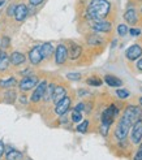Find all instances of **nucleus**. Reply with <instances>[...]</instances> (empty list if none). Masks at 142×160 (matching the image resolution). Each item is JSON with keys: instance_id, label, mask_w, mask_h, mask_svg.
<instances>
[{"instance_id": "obj_1", "label": "nucleus", "mask_w": 142, "mask_h": 160, "mask_svg": "<svg viewBox=\"0 0 142 160\" xmlns=\"http://www.w3.org/2000/svg\"><path fill=\"white\" fill-rule=\"evenodd\" d=\"M109 11H111V4L108 0H91L86 9V17L91 21L103 20Z\"/></svg>"}, {"instance_id": "obj_2", "label": "nucleus", "mask_w": 142, "mask_h": 160, "mask_svg": "<svg viewBox=\"0 0 142 160\" xmlns=\"http://www.w3.org/2000/svg\"><path fill=\"white\" fill-rule=\"evenodd\" d=\"M123 118L127 120V121L133 126V124H136L138 120H142V109L137 106H129L125 108Z\"/></svg>"}, {"instance_id": "obj_3", "label": "nucleus", "mask_w": 142, "mask_h": 160, "mask_svg": "<svg viewBox=\"0 0 142 160\" xmlns=\"http://www.w3.org/2000/svg\"><path fill=\"white\" fill-rule=\"evenodd\" d=\"M130 124L127 121V120H124L123 117L120 118L119 124H117L116 129H115V138L119 139V141H124L125 138L128 137V133H129V129H130Z\"/></svg>"}, {"instance_id": "obj_4", "label": "nucleus", "mask_w": 142, "mask_h": 160, "mask_svg": "<svg viewBox=\"0 0 142 160\" xmlns=\"http://www.w3.org/2000/svg\"><path fill=\"white\" fill-rule=\"evenodd\" d=\"M117 115H119V109H117V107L115 104H111L108 108H106L103 111V113H102V124L111 125Z\"/></svg>"}, {"instance_id": "obj_5", "label": "nucleus", "mask_w": 142, "mask_h": 160, "mask_svg": "<svg viewBox=\"0 0 142 160\" xmlns=\"http://www.w3.org/2000/svg\"><path fill=\"white\" fill-rule=\"evenodd\" d=\"M47 86H48V83H47L46 79H43V81L39 82L35 86V90L33 91V94H31L30 102L31 103H39V102H41V99L44 97V92L47 90Z\"/></svg>"}, {"instance_id": "obj_6", "label": "nucleus", "mask_w": 142, "mask_h": 160, "mask_svg": "<svg viewBox=\"0 0 142 160\" xmlns=\"http://www.w3.org/2000/svg\"><path fill=\"white\" fill-rule=\"evenodd\" d=\"M39 82H41V81L38 79V77H35V76H28V77H23L20 81L18 87H20L21 91H29V90L33 89V87H35Z\"/></svg>"}, {"instance_id": "obj_7", "label": "nucleus", "mask_w": 142, "mask_h": 160, "mask_svg": "<svg viewBox=\"0 0 142 160\" xmlns=\"http://www.w3.org/2000/svg\"><path fill=\"white\" fill-rule=\"evenodd\" d=\"M68 58V47L65 44H59L55 50V62L58 65H63Z\"/></svg>"}, {"instance_id": "obj_8", "label": "nucleus", "mask_w": 142, "mask_h": 160, "mask_svg": "<svg viewBox=\"0 0 142 160\" xmlns=\"http://www.w3.org/2000/svg\"><path fill=\"white\" fill-rule=\"evenodd\" d=\"M70 103H72V99L70 98H68V97L63 98L58 104H55L56 106L55 107V113H56L58 116H64L70 108Z\"/></svg>"}, {"instance_id": "obj_9", "label": "nucleus", "mask_w": 142, "mask_h": 160, "mask_svg": "<svg viewBox=\"0 0 142 160\" xmlns=\"http://www.w3.org/2000/svg\"><path fill=\"white\" fill-rule=\"evenodd\" d=\"M141 56H142V46L139 44H133L125 51V58L129 61H136Z\"/></svg>"}, {"instance_id": "obj_10", "label": "nucleus", "mask_w": 142, "mask_h": 160, "mask_svg": "<svg viewBox=\"0 0 142 160\" xmlns=\"http://www.w3.org/2000/svg\"><path fill=\"white\" fill-rule=\"evenodd\" d=\"M42 60H43V55L41 51V46H34L29 51V61L33 65H38V64L42 62Z\"/></svg>"}, {"instance_id": "obj_11", "label": "nucleus", "mask_w": 142, "mask_h": 160, "mask_svg": "<svg viewBox=\"0 0 142 160\" xmlns=\"http://www.w3.org/2000/svg\"><path fill=\"white\" fill-rule=\"evenodd\" d=\"M130 138L134 145H138L141 142V139H142V120H138L136 124H133Z\"/></svg>"}, {"instance_id": "obj_12", "label": "nucleus", "mask_w": 142, "mask_h": 160, "mask_svg": "<svg viewBox=\"0 0 142 160\" xmlns=\"http://www.w3.org/2000/svg\"><path fill=\"white\" fill-rule=\"evenodd\" d=\"M91 29L98 33H108L111 30V22L103 21V20H97L91 22Z\"/></svg>"}, {"instance_id": "obj_13", "label": "nucleus", "mask_w": 142, "mask_h": 160, "mask_svg": "<svg viewBox=\"0 0 142 160\" xmlns=\"http://www.w3.org/2000/svg\"><path fill=\"white\" fill-rule=\"evenodd\" d=\"M28 7L21 3L18 5H16V12H14V18L16 21H18V22H22L23 20H25L28 17Z\"/></svg>"}, {"instance_id": "obj_14", "label": "nucleus", "mask_w": 142, "mask_h": 160, "mask_svg": "<svg viewBox=\"0 0 142 160\" xmlns=\"http://www.w3.org/2000/svg\"><path fill=\"white\" fill-rule=\"evenodd\" d=\"M67 97V89L64 86H56L53 90V95H52V102L55 104H58V103Z\"/></svg>"}, {"instance_id": "obj_15", "label": "nucleus", "mask_w": 142, "mask_h": 160, "mask_svg": "<svg viewBox=\"0 0 142 160\" xmlns=\"http://www.w3.org/2000/svg\"><path fill=\"white\" fill-rule=\"evenodd\" d=\"M9 60H11V64L14 67H17V65H21V64L25 62L26 58H25V55L21 53V52H17V51H14L9 55Z\"/></svg>"}, {"instance_id": "obj_16", "label": "nucleus", "mask_w": 142, "mask_h": 160, "mask_svg": "<svg viewBox=\"0 0 142 160\" xmlns=\"http://www.w3.org/2000/svg\"><path fill=\"white\" fill-rule=\"evenodd\" d=\"M82 52V48L78 44L76 43H70L69 46V48H68V56L70 58V60H76L80 58V55Z\"/></svg>"}, {"instance_id": "obj_17", "label": "nucleus", "mask_w": 142, "mask_h": 160, "mask_svg": "<svg viewBox=\"0 0 142 160\" xmlns=\"http://www.w3.org/2000/svg\"><path fill=\"white\" fill-rule=\"evenodd\" d=\"M124 20L127 21L129 25H136V23L138 22V17H137L136 11L134 9H128L124 13Z\"/></svg>"}, {"instance_id": "obj_18", "label": "nucleus", "mask_w": 142, "mask_h": 160, "mask_svg": "<svg viewBox=\"0 0 142 160\" xmlns=\"http://www.w3.org/2000/svg\"><path fill=\"white\" fill-rule=\"evenodd\" d=\"M104 81L108 86H111V87H120L123 85V81L120 78H117L115 76H111V74H107L104 77Z\"/></svg>"}, {"instance_id": "obj_19", "label": "nucleus", "mask_w": 142, "mask_h": 160, "mask_svg": "<svg viewBox=\"0 0 142 160\" xmlns=\"http://www.w3.org/2000/svg\"><path fill=\"white\" fill-rule=\"evenodd\" d=\"M41 51L43 55V59H48L53 53V46L51 43H43V44H41Z\"/></svg>"}, {"instance_id": "obj_20", "label": "nucleus", "mask_w": 142, "mask_h": 160, "mask_svg": "<svg viewBox=\"0 0 142 160\" xmlns=\"http://www.w3.org/2000/svg\"><path fill=\"white\" fill-rule=\"evenodd\" d=\"M9 64H11L9 58L7 56L5 51H2V52H0V72L7 70L8 67H9Z\"/></svg>"}, {"instance_id": "obj_21", "label": "nucleus", "mask_w": 142, "mask_h": 160, "mask_svg": "<svg viewBox=\"0 0 142 160\" xmlns=\"http://www.w3.org/2000/svg\"><path fill=\"white\" fill-rule=\"evenodd\" d=\"M23 155L17 150H8V152L5 154V159L8 160H14V159H22Z\"/></svg>"}, {"instance_id": "obj_22", "label": "nucleus", "mask_w": 142, "mask_h": 160, "mask_svg": "<svg viewBox=\"0 0 142 160\" xmlns=\"http://www.w3.org/2000/svg\"><path fill=\"white\" fill-rule=\"evenodd\" d=\"M55 86L53 83H50L48 86H47V90H46V92H44V100L46 102H50V100H52V95H53V90H55Z\"/></svg>"}, {"instance_id": "obj_23", "label": "nucleus", "mask_w": 142, "mask_h": 160, "mask_svg": "<svg viewBox=\"0 0 142 160\" xmlns=\"http://www.w3.org/2000/svg\"><path fill=\"white\" fill-rule=\"evenodd\" d=\"M102 42V38L100 37H98L97 34H91V35H89V38H88V43L89 44H93V46H98V44H100Z\"/></svg>"}, {"instance_id": "obj_24", "label": "nucleus", "mask_w": 142, "mask_h": 160, "mask_svg": "<svg viewBox=\"0 0 142 160\" xmlns=\"http://www.w3.org/2000/svg\"><path fill=\"white\" fill-rule=\"evenodd\" d=\"M17 85V81H16V78H8L5 81H0V87H13Z\"/></svg>"}, {"instance_id": "obj_25", "label": "nucleus", "mask_w": 142, "mask_h": 160, "mask_svg": "<svg viewBox=\"0 0 142 160\" xmlns=\"http://www.w3.org/2000/svg\"><path fill=\"white\" fill-rule=\"evenodd\" d=\"M86 83L90 85V86H100L103 83V81H102L99 77H90V78L86 79Z\"/></svg>"}, {"instance_id": "obj_26", "label": "nucleus", "mask_w": 142, "mask_h": 160, "mask_svg": "<svg viewBox=\"0 0 142 160\" xmlns=\"http://www.w3.org/2000/svg\"><path fill=\"white\" fill-rule=\"evenodd\" d=\"M88 128H89V121L88 120H85V121H82L80 125H77V132H80V133H86L88 132Z\"/></svg>"}, {"instance_id": "obj_27", "label": "nucleus", "mask_w": 142, "mask_h": 160, "mask_svg": "<svg viewBox=\"0 0 142 160\" xmlns=\"http://www.w3.org/2000/svg\"><path fill=\"white\" fill-rule=\"evenodd\" d=\"M128 31H129V29L127 28V25H124V23L117 26V34H119L120 37H125L128 34Z\"/></svg>"}, {"instance_id": "obj_28", "label": "nucleus", "mask_w": 142, "mask_h": 160, "mask_svg": "<svg viewBox=\"0 0 142 160\" xmlns=\"http://www.w3.org/2000/svg\"><path fill=\"white\" fill-rule=\"evenodd\" d=\"M116 95L119 97L120 99H127L129 97V91L128 90H125V89H119V90H116Z\"/></svg>"}, {"instance_id": "obj_29", "label": "nucleus", "mask_w": 142, "mask_h": 160, "mask_svg": "<svg viewBox=\"0 0 142 160\" xmlns=\"http://www.w3.org/2000/svg\"><path fill=\"white\" fill-rule=\"evenodd\" d=\"M14 99H16V92H14L13 90L5 92V102H7V103H13Z\"/></svg>"}, {"instance_id": "obj_30", "label": "nucleus", "mask_w": 142, "mask_h": 160, "mask_svg": "<svg viewBox=\"0 0 142 160\" xmlns=\"http://www.w3.org/2000/svg\"><path fill=\"white\" fill-rule=\"evenodd\" d=\"M81 120H82L81 112H80V111L73 109V112H72V121H73V122H80Z\"/></svg>"}, {"instance_id": "obj_31", "label": "nucleus", "mask_w": 142, "mask_h": 160, "mask_svg": "<svg viewBox=\"0 0 142 160\" xmlns=\"http://www.w3.org/2000/svg\"><path fill=\"white\" fill-rule=\"evenodd\" d=\"M67 78L69 81H80L81 79V74L80 73H68L67 74Z\"/></svg>"}, {"instance_id": "obj_32", "label": "nucleus", "mask_w": 142, "mask_h": 160, "mask_svg": "<svg viewBox=\"0 0 142 160\" xmlns=\"http://www.w3.org/2000/svg\"><path fill=\"white\" fill-rule=\"evenodd\" d=\"M14 12H16V5H9V8H8V11H7V14L11 17L12 14L14 16Z\"/></svg>"}, {"instance_id": "obj_33", "label": "nucleus", "mask_w": 142, "mask_h": 160, "mask_svg": "<svg viewBox=\"0 0 142 160\" xmlns=\"http://www.w3.org/2000/svg\"><path fill=\"white\" fill-rule=\"evenodd\" d=\"M129 33H130V35L136 37V35H139V34H141V30H139V29H136V28H133V29H129Z\"/></svg>"}, {"instance_id": "obj_34", "label": "nucleus", "mask_w": 142, "mask_h": 160, "mask_svg": "<svg viewBox=\"0 0 142 160\" xmlns=\"http://www.w3.org/2000/svg\"><path fill=\"white\" fill-rule=\"evenodd\" d=\"M20 74L28 77V76H33V72H31V69H25L23 72H20Z\"/></svg>"}, {"instance_id": "obj_35", "label": "nucleus", "mask_w": 142, "mask_h": 160, "mask_svg": "<svg viewBox=\"0 0 142 160\" xmlns=\"http://www.w3.org/2000/svg\"><path fill=\"white\" fill-rule=\"evenodd\" d=\"M74 109L81 112V111H84V109H85V104H84V103H80V104H77V106L74 107Z\"/></svg>"}, {"instance_id": "obj_36", "label": "nucleus", "mask_w": 142, "mask_h": 160, "mask_svg": "<svg viewBox=\"0 0 142 160\" xmlns=\"http://www.w3.org/2000/svg\"><path fill=\"white\" fill-rule=\"evenodd\" d=\"M29 2H30V4L31 5H39V4H41V3H43V0H29Z\"/></svg>"}, {"instance_id": "obj_37", "label": "nucleus", "mask_w": 142, "mask_h": 160, "mask_svg": "<svg viewBox=\"0 0 142 160\" xmlns=\"http://www.w3.org/2000/svg\"><path fill=\"white\" fill-rule=\"evenodd\" d=\"M3 154H4V143L0 142V158L3 156Z\"/></svg>"}, {"instance_id": "obj_38", "label": "nucleus", "mask_w": 142, "mask_h": 160, "mask_svg": "<svg viewBox=\"0 0 142 160\" xmlns=\"http://www.w3.org/2000/svg\"><path fill=\"white\" fill-rule=\"evenodd\" d=\"M134 159H142V150H141V148L137 151V154H136Z\"/></svg>"}, {"instance_id": "obj_39", "label": "nucleus", "mask_w": 142, "mask_h": 160, "mask_svg": "<svg viewBox=\"0 0 142 160\" xmlns=\"http://www.w3.org/2000/svg\"><path fill=\"white\" fill-rule=\"evenodd\" d=\"M3 41H4V46H3V48H5V47L8 46V44H9V38H3Z\"/></svg>"}, {"instance_id": "obj_40", "label": "nucleus", "mask_w": 142, "mask_h": 160, "mask_svg": "<svg viewBox=\"0 0 142 160\" xmlns=\"http://www.w3.org/2000/svg\"><path fill=\"white\" fill-rule=\"evenodd\" d=\"M137 69L142 72V59H139V60L137 61Z\"/></svg>"}, {"instance_id": "obj_41", "label": "nucleus", "mask_w": 142, "mask_h": 160, "mask_svg": "<svg viewBox=\"0 0 142 160\" xmlns=\"http://www.w3.org/2000/svg\"><path fill=\"white\" fill-rule=\"evenodd\" d=\"M20 102L22 103V104H26V97H25V95H22V97L20 98Z\"/></svg>"}, {"instance_id": "obj_42", "label": "nucleus", "mask_w": 142, "mask_h": 160, "mask_svg": "<svg viewBox=\"0 0 142 160\" xmlns=\"http://www.w3.org/2000/svg\"><path fill=\"white\" fill-rule=\"evenodd\" d=\"M4 3H5V0H0V7L4 5Z\"/></svg>"}, {"instance_id": "obj_43", "label": "nucleus", "mask_w": 142, "mask_h": 160, "mask_svg": "<svg viewBox=\"0 0 142 160\" xmlns=\"http://www.w3.org/2000/svg\"><path fill=\"white\" fill-rule=\"evenodd\" d=\"M139 104H141V106H142V97H141V98H139Z\"/></svg>"}, {"instance_id": "obj_44", "label": "nucleus", "mask_w": 142, "mask_h": 160, "mask_svg": "<svg viewBox=\"0 0 142 160\" xmlns=\"http://www.w3.org/2000/svg\"><path fill=\"white\" fill-rule=\"evenodd\" d=\"M139 148H141V150H142V143H141V146H139Z\"/></svg>"}, {"instance_id": "obj_45", "label": "nucleus", "mask_w": 142, "mask_h": 160, "mask_svg": "<svg viewBox=\"0 0 142 160\" xmlns=\"http://www.w3.org/2000/svg\"><path fill=\"white\" fill-rule=\"evenodd\" d=\"M141 13H142V8H141Z\"/></svg>"}]
</instances>
